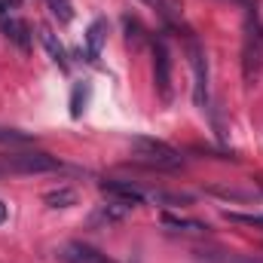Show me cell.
Listing matches in <instances>:
<instances>
[{
    "instance_id": "cell-1",
    "label": "cell",
    "mask_w": 263,
    "mask_h": 263,
    "mask_svg": "<svg viewBox=\"0 0 263 263\" xmlns=\"http://www.w3.org/2000/svg\"><path fill=\"white\" fill-rule=\"evenodd\" d=\"M132 153L141 165L156 168V172H178L184 165L181 150H175L172 144L156 141V138H132Z\"/></svg>"
},
{
    "instance_id": "cell-2",
    "label": "cell",
    "mask_w": 263,
    "mask_h": 263,
    "mask_svg": "<svg viewBox=\"0 0 263 263\" xmlns=\"http://www.w3.org/2000/svg\"><path fill=\"white\" fill-rule=\"evenodd\" d=\"M260 70H263V28L257 22V12L248 9L245 43H242V77H245V83H254Z\"/></svg>"
},
{
    "instance_id": "cell-3",
    "label": "cell",
    "mask_w": 263,
    "mask_h": 263,
    "mask_svg": "<svg viewBox=\"0 0 263 263\" xmlns=\"http://www.w3.org/2000/svg\"><path fill=\"white\" fill-rule=\"evenodd\" d=\"M6 168L18 175H46V172H59L62 162L43 150H25V153H12L6 159Z\"/></svg>"
},
{
    "instance_id": "cell-4",
    "label": "cell",
    "mask_w": 263,
    "mask_h": 263,
    "mask_svg": "<svg viewBox=\"0 0 263 263\" xmlns=\"http://www.w3.org/2000/svg\"><path fill=\"white\" fill-rule=\"evenodd\" d=\"M187 49H190V67H193V101L196 107H208V59L193 34L187 37Z\"/></svg>"
},
{
    "instance_id": "cell-5",
    "label": "cell",
    "mask_w": 263,
    "mask_h": 263,
    "mask_svg": "<svg viewBox=\"0 0 263 263\" xmlns=\"http://www.w3.org/2000/svg\"><path fill=\"white\" fill-rule=\"evenodd\" d=\"M153 83H156L159 98L168 104L172 101V55L162 40L153 43Z\"/></svg>"
},
{
    "instance_id": "cell-6",
    "label": "cell",
    "mask_w": 263,
    "mask_h": 263,
    "mask_svg": "<svg viewBox=\"0 0 263 263\" xmlns=\"http://www.w3.org/2000/svg\"><path fill=\"white\" fill-rule=\"evenodd\" d=\"M59 257L65 263H110L101 251H95V248H89L83 242H67L65 248L59 251Z\"/></svg>"
},
{
    "instance_id": "cell-7",
    "label": "cell",
    "mask_w": 263,
    "mask_h": 263,
    "mask_svg": "<svg viewBox=\"0 0 263 263\" xmlns=\"http://www.w3.org/2000/svg\"><path fill=\"white\" fill-rule=\"evenodd\" d=\"M0 31H3V37H6L9 43H15L18 49H31V28H28V22L9 15V18L0 22Z\"/></svg>"
},
{
    "instance_id": "cell-8",
    "label": "cell",
    "mask_w": 263,
    "mask_h": 263,
    "mask_svg": "<svg viewBox=\"0 0 263 263\" xmlns=\"http://www.w3.org/2000/svg\"><path fill=\"white\" fill-rule=\"evenodd\" d=\"M37 34H40V43H43V49L49 52V59L62 67V70H67V67H70V62H67V49L62 46V40L52 34V28H49V25H40Z\"/></svg>"
},
{
    "instance_id": "cell-9",
    "label": "cell",
    "mask_w": 263,
    "mask_h": 263,
    "mask_svg": "<svg viewBox=\"0 0 263 263\" xmlns=\"http://www.w3.org/2000/svg\"><path fill=\"white\" fill-rule=\"evenodd\" d=\"M101 190L107 196H114L117 202H126V205H141L144 202V193L138 187L126 184V181H101Z\"/></svg>"
},
{
    "instance_id": "cell-10",
    "label": "cell",
    "mask_w": 263,
    "mask_h": 263,
    "mask_svg": "<svg viewBox=\"0 0 263 263\" xmlns=\"http://www.w3.org/2000/svg\"><path fill=\"white\" fill-rule=\"evenodd\" d=\"M104 40H107V22L104 18H95L86 31V55L89 62H98L101 49H104Z\"/></svg>"
},
{
    "instance_id": "cell-11",
    "label": "cell",
    "mask_w": 263,
    "mask_h": 263,
    "mask_svg": "<svg viewBox=\"0 0 263 263\" xmlns=\"http://www.w3.org/2000/svg\"><path fill=\"white\" fill-rule=\"evenodd\" d=\"M132 211V205H126V202H107V205H101L98 211H95V220H123L126 214Z\"/></svg>"
},
{
    "instance_id": "cell-12",
    "label": "cell",
    "mask_w": 263,
    "mask_h": 263,
    "mask_svg": "<svg viewBox=\"0 0 263 263\" xmlns=\"http://www.w3.org/2000/svg\"><path fill=\"white\" fill-rule=\"evenodd\" d=\"M43 202L49 205V208H70L73 202H77V193L70 190V187H59V190H49Z\"/></svg>"
},
{
    "instance_id": "cell-13",
    "label": "cell",
    "mask_w": 263,
    "mask_h": 263,
    "mask_svg": "<svg viewBox=\"0 0 263 263\" xmlns=\"http://www.w3.org/2000/svg\"><path fill=\"white\" fill-rule=\"evenodd\" d=\"M162 223L172 227V230H184V233H208L205 223H199V220H187V217H175V214H162Z\"/></svg>"
},
{
    "instance_id": "cell-14",
    "label": "cell",
    "mask_w": 263,
    "mask_h": 263,
    "mask_svg": "<svg viewBox=\"0 0 263 263\" xmlns=\"http://www.w3.org/2000/svg\"><path fill=\"white\" fill-rule=\"evenodd\" d=\"M86 104V86H73V92H70V117L73 120H80L83 117V107Z\"/></svg>"
},
{
    "instance_id": "cell-15",
    "label": "cell",
    "mask_w": 263,
    "mask_h": 263,
    "mask_svg": "<svg viewBox=\"0 0 263 263\" xmlns=\"http://www.w3.org/2000/svg\"><path fill=\"white\" fill-rule=\"evenodd\" d=\"M49 3V9H52V15L59 18V22H70L73 18V6H70V0H46Z\"/></svg>"
},
{
    "instance_id": "cell-16",
    "label": "cell",
    "mask_w": 263,
    "mask_h": 263,
    "mask_svg": "<svg viewBox=\"0 0 263 263\" xmlns=\"http://www.w3.org/2000/svg\"><path fill=\"white\" fill-rule=\"evenodd\" d=\"M123 28H126V40H129V43H141V40H144V28H141L138 18L123 15Z\"/></svg>"
},
{
    "instance_id": "cell-17",
    "label": "cell",
    "mask_w": 263,
    "mask_h": 263,
    "mask_svg": "<svg viewBox=\"0 0 263 263\" xmlns=\"http://www.w3.org/2000/svg\"><path fill=\"white\" fill-rule=\"evenodd\" d=\"M31 135L25 132H15V129H0V144H28Z\"/></svg>"
},
{
    "instance_id": "cell-18",
    "label": "cell",
    "mask_w": 263,
    "mask_h": 263,
    "mask_svg": "<svg viewBox=\"0 0 263 263\" xmlns=\"http://www.w3.org/2000/svg\"><path fill=\"white\" fill-rule=\"evenodd\" d=\"M230 220L236 223H248V227H263V214H239V211H227Z\"/></svg>"
},
{
    "instance_id": "cell-19",
    "label": "cell",
    "mask_w": 263,
    "mask_h": 263,
    "mask_svg": "<svg viewBox=\"0 0 263 263\" xmlns=\"http://www.w3.org/2000/svg\"><path fill=\"white\" fill-rule=\"evenodd\" d=\"M15 6H18V0H0V22H3V18H9Z\"/></svg>"
},
{
    "instance_id": "cell-20",
    "label": "cell",
    "mask_w": 263,
    "mask_h": 263,
    "mask_svg": "<svg viewBox=\"0 0 263 263\" xmlns=\"http://www.w3.org/2000/svg\"><path fill=\"white\" fill-rule=\"evenodd\" d=\"M236 3H245L248 9H257V0H236Z\"/></svg>"
},
{
    "instance_id": "cell-21",
    "label": "cell",
    "mask_w": 263,
    "mask_h": 263,
    "mask_svg": "<svg viewBox=\"0 0 263 263\" xmlns=\"http://www.w3.org/2000/svg\"><path fill=\"white\" fill-rule=\"evenodd\" d=\"M3 220H6V205L0 202V223H3Z\"/></svg>"
},
{
    "instance_id": "cell-22",
    "label": "cell",
    "mask_w": 263,
    "mask_h": 263,
    "mask_svg": "<svg viewBox=\"0 0 263 263\" xmlns=\"http://www.w3.org/2000/svg\"><path fill=\"white\" fill-rule=\"evenodd\" d=\"M144 3H150V6H156V9H159V0H144Z\"/></svg>"
},
{
    "instance_id": "cell-23",
    "label": "cell",
    "mask_w": 263,
    "mask_h": 263,
    "mask_svg": "<svg viewBox=\"0 0 263 263\" xmlns=\"http://www.w3.org/2000/svg\"><path fill=\"white\" fill-rule=\"evenodd\" d=\"M260 187H263V181H260Z\"/></svg>"
}]
</instances>
